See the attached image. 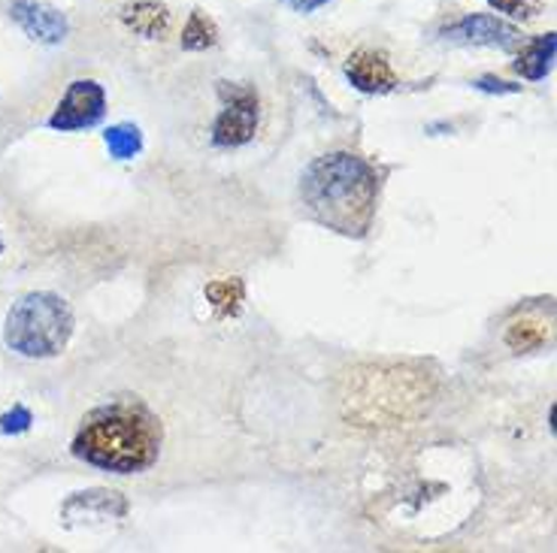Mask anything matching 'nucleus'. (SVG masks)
<instances>
[{"label": "nucleus", "instance_id": "nucleus-1", "mask_svg": "<svg viewBox=\"0 0 557 553\" xmlns=\"http://www.w3.org/2000/svg\"><path fill=\"white\" fill-rule=\"evenodd\" d=\"M300 197L319 224L343 236H363L376 215L379 173L358 154H324L307 166Z\"/></svg>", "mask_w": 557, "mask_h": 553}, {"label": "nucleus", "instance_id": "nucleus-2", "mask_svg": "<svg viewBox=\"0 0 557 553\" xmlns=\"http://www.w3.org/2000/svg\"><path fill=\"white\" fill-rule=\"evenodd\" d=\"M70 451L115 475L146 472L161 454V424L139 402H110L83 417Z\"/></svg>", "mask_w": 557, "mask_h": 553}, {"label": "nucleus", "instance_id": "nucleus-3", "mask_svg": "<svg viewBox=\"0 0 557 553\" xmlns=\"http://www.w3.org/2000/svg\"><path fill=\"white\" fill-rule=\"evenodd\" d=\"M73 336V312L58 293L30 291L18 297L3 321V342L18 357H58Z\"/></svg>", "mask_w": 557, "mask_h": 553}, {"label": "nucleus", "instance_id": "nucleus-4", "mask_svg": "<svg viewBox=\"0 0 557 553\" xmlns=\"http://www.w3.org/2000/svg\"><path fill=\"white\" fill-rule=\"evenodd\" d=\"M222 112L212 125V146L219 149H239L258 130V91L246 83H219Z\"/></svg>", "mask_w": 557, "mask_h": 553}, {"label": "nucleus", "instance_id": "nucleus-5", "mask_svg": "<svg viewBox=\"0 0 557 553\" xmlns=\"http://www.w3.org/2000/svg\"><path fill=\"white\" fill-rule=\"evenodd\" d=\"M107 112V91L95 79H76L67 85L64 98L58 100L55 112L49 115V127L61 134L88 130L103 118Z\"/></svg>", "mask_w": 557, "mask_h": 553}, {"label": "nucleus", "instance_id": "nucleus-6", "mask_svg": "<svg viewBox=\"0 0 557 553\" xmlns=\"http://www.w3.org/2000/svg\"><path fill=\"white\" fill-rule=\"evenodd\" d=\"M552 305H528L512 312V318L503 324V345L516 354H530L552 345L557 339V321Z\"/></svg>", "mask_w": 557, "mask_h": 553}, {"label": "nucleus", "instance_id": "nucleus-7", "mask_svg": "<svg viewBox=\"0 0 557 553\" xmlns=\"http://www.w3.org/2000/svg\"><path fill=\"white\" fill-rule=\"evenodd\" d=\"M443 37L460 46H491V49L509 52L521 42V30L491 13H467L446 25Z\"/></svg>", "mask_w": 557, "mask_h": 553}, {"label": "nucleus", "instance_id": "nucleus-8", "mask_svg": "<svg viewBox=\"0 0 557 553\" xmlns=\"http://www.w3.org/2000/svg\"><path fill=\"white\" fill-rule=\"evenodd\" d=\"M10 15L34 42L58 46V42L67 40V15L61 13L58 7H52L49 0H10Z\"/></svg>", "mask_w": 557, "mask_h": 553}, {"label": "nucleus", "instance_id": "nucleus-9", "mask_svg": "<svg viewBox=\"0 0 557 553\" xmlns=\"http://www.w3.org/2000/svg\"><path fill=\"white\" fill-rule=\"evenodd\" d=\"M346 79L351 88H358L361 95H391L400 79L391 67L385 52H373V49H361L346 61Z\"/></svg>", "mask_w": 557, "mask_h": 553}, {"label": "nucleus", "instance_id": "nucleus-10", "mask_svg": "<svg viewBox=\"0 0 557 553\" xmlns=\"http://www.w3.org/2000/svg\"><path fill=\"white\" fill-rule=\"evenodd\" d=\"M119 18L143 40H161L170 30V10L164 0H131L119 10Z\"/></svg>", "mask_w": 557, "mask_h": 553}, {"label": "nucleus", "instance_id": "nucleus-11", "mask_svg": "<svg viewBox=\"0 0 557 553\" xmlns=\"http://www.w3.org/2000/svg\"><path fill=\"white\" fill-rule=\"evenodd\" d=\"M557 61V30L540 34L533 40L521 42V52L516 58V73L528 83H543L545 76L555 70Z\"/></svg>", "mask_w": 557, "mask_h": 553}, {"label": "nucleus", "instance_id": "nucleus-12", "mask_svg": "<svg viewBox=\"0 0 557 553\" xmlns=\"http://www.w3.org/2000/svg\"><path fill=\"white\" fill-rule=\"evenodd\" d=\"M70 508H83V512H98L100 517H125L127 502L122 493H112V490H88V493H76L67 499L64 512Z\"/></svg>", "mask_w": 557, "mask_h": 553}, {"label": "nucleus", "instance_id": "nucleus-13", "mask_svg": "<svg viewBox=\"0 0 557 553\" xmlns=\"http://www.w3.org/2000/svg\"><path fill=\"white\" fill-rule=\"evenodd\" d=\"M215 42H219L215 22L203 10H191L185 28H182V49H188V52H207Z\"/></svg>", "mask_w": 557, "mask_h": 553}, {"label": "nucleus", "instance_id": "nucleus-14", "mask_svg": "<svg viewBox=\"0 0 557 553\" xmlns=\"http://www.w3.org/2000/svg\"><path fill=\"white\" fill-rule=\"evenodd\" d=\"M103 142L115 161H131L143 152V134H139L137 125H112L107 134H103Z\"/></svg>", "mask_w": 557, "mask_h": 553}, {"label": "nucleus", "instance_id": "nucleus-15", "mask_svg": "<svg viewBox=\"0 0 557 553\" xmlns=\"http://www.w3.org/2000/svg\"><path fill=\"white\" fill-rule=\"evenodd\" d=\"M207 297L212 300L219 315H234V309L227 303H234L239 309V303H243V285L239 281H212L207 288Z\"/></svg>", "mask_w": 557, "mask_h": 553}, {"label": "nucleus", "instance_id": "nucleus-16", "mask_svg": "<svg viewBox=\"0 0 557 553\" xmlns=\"http://www.w3.org/2000/svg\"><path fill=\"white\" fill-rule=\"evenodd\" d=\"M485 3L491 7V10L509 15V18H521V22L536 18L540 10H543V3H540V0H485Z\"/></svg>", "mask_w": 557, "mask_h": 553}, {"label": "nucleus", "instance_id": "nucleus-17", "mask_svg": "<svg viewBox=\"0 0 557 553\" xmlns=\"http://www.w3.org/2000/svg\"><path fill=\"white\" fill-rule=\"evenodd\" d=\"M30 424H34V415H30L28 405H13L10 412L0 415V432L3 436H22V432H28Z\"/></svg>", "mask_w": 557, "mask_h": 553}, {"label": "nucleus", "instance_id": "nucleus-18", "mask_svg": "<svg viewBox=\"0 0 557 553\" xmlns=\"http://www.w3.org/2000/svg\"><path fill=\"white\" fill-rule=\"evenodd\" d=\"M473 85L479 91H485V95H518V91H521V85L503 83L497 76H482V79H475Z\"/></svg>", "mask_w": 557, "mask_h": 553}, {"label": "nucleus", "instance_id": "nucleus-19", "mask_svg": "<svg viewBox=\"0 0 557 553\" xmlns=\"http://www.w3.org/2000/svg\"><path fill=\"white\" fill-rule=\"evenodd\" d=\"M282 3H285L288 10H294V13L309 15L315 13V10H321L324 3H331V0H282Z\"/></svg>", "mask_w": 557, "mask_h": 553}, {"label": "nucleus", "instance_id": "nucleus-20", "mask_svg": "<svg viewBox=\"0 0 557 553\" xmlns=\"http://www.w3.org/2000/svg\"><path fill=\"white\" fill-rule=\"evenodd\" d=\"M548 427H552V432L557 436V402L552 405V412H548Z\"/></svg>", "mask_w": 557, "mask_h": 553}, {"label": "nucleus", "instance_id": "nucleus-21", "mask_svg": "<svg viewBox=\"0 0 557 553\" xmlns=\"http://www.w3.org/2000/svg\"><path fill=\"white\" fill-rule=\"evenodd\" d=\"M0 251H3V242H0Z\"/></svg>", "mask_w": 557, "mask_h": 553}]
</instances>
